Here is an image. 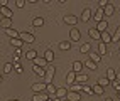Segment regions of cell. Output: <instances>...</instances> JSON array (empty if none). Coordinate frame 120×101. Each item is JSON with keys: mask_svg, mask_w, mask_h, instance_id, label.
Masks as SVG:
<instances>
[{"mask_svg": "<svg viewBox=\"0 0 120 101\" xmlns=\"http://www.w3.org/2000/svg\"><path fill=\"white\" fill-rule=\"evenodd\" d=\"M19 39H20L22 42H27V44H32V42L36 41V37L30 34V32H20V34H19Z\"/></svg>", "mask_w": 120, "mask_h": 101, "instance_id": "cell-1", "label": "cell"}, {"mask_svg": "<svg viewBox=\"0 0 120 101\" xmlns=\"http://www.w3.org/2000/svg\"><path fill=\"white\" fill-rule=\"evenodd\" d=\"M32 101H51V96H49V93H36Z\"/></svg>", "mask_w": 120, "mask_h": 101, "instance_id": "cell-2", "label": "cell"}, {"mask_svg": "<svg viewBox=\"0 0 120 101\" xmlns=\"http://www.w3.org/2000/svg\"><path fill=\"white\" fill-rule=\"evenodd\" d=\"M69 39H71L73 42H78L79 39H81V34H79V30H78L76 27H73V29L69 30Z\"/></svg>", "mask_w": 120, "mask_h": 101, "instance_id": "cell-3", "label": "cell"}, {"mask_svg": "<svg viewBox=\"0 0 120 101\" xmlns=\"http://www.w3.org/2000/svg\"><path fill=\"white\" fill-rule=\"evenodd\" d=\"M0 14L4 15V19H12L14 17V12L9 9V7H0Z\"/></svg>", "mask_w": 120, "mask_h": 101, "instance_id": "cell-4", "label": "cell"}, {"mask_svg": "<svg viewBox=\"0 0 120 101\" xmlns=\"http://www.w3.org/2000/svg\"><path fill=\"white\" fill-rule=\"evenodd\" d=\"M32 91H34V94H36V93H44L46 91V83H36V84H32Z\"/></svg>", "mask_w": 120, "mask_h": 101, "instance_id": "cell-5", "label": "cell"}, {"mask_svg": "<svg viewBox=\"0 0 120 101\" xmlns=\"http://www.w3.org/2000/svg\"><path fill=\"white\" fill-rule=\"evenodd\" d=\"M34 66H39V67H47V66H49V63H47V61L44 59V57H36L34 59Z\"/></svg>", "mask_w": 120, "mask_h": 101, "instance_id": "cell-6", "label": "cell"}, {"mask_svg": "<svg viewBox=\"0 0 120 101\" xmlns=\"http://www.w3.org/2000/svg\"><path fill=\"white\" fill-rule=\"evenodd\" d=\"M66 94H68V89L66 88H58V89H56V98H58V99H64L66 98Z\"/></svg>", "mask_w": 120, "mask_h": 101, "instance_id": "cell-7", "label": "cell"}, {"mask_svg": "<svg viewBox=\"0 0 120 101\" xmlns=\"http://www.w3.org/2000/svg\"><path fill=\"white\" fill-rule=\"evenodd\" d=\"M90 19H91V10H90V7H86V9H83V12H81V20L88 22Z\"/></svg>", "mask_w": 120, "mask_h": 101, "instance_id": "cell-8", "label": "cell"}, {"mask_svg": "<svg viewBox=\"0 0 120 101\" xmlns=\"http://www.w3.org/2000/svg\"><path fill=\"white\" fill-rule=\"evenodd\" d=\"M66 99H69V101H81V98H79V93H75V91H68Z\"/></svg>", "mask_w": 120, "mask_h": 101, "instance_id": "cell-9", "label": "cell"}, {"mask_svg": "<svg viewBox=\"0 0 120 101\" xmlns=\"http://www.w3.org/2000/svg\"><path fill=\"white\" fill-rule=\"evenodd\" d=\"M76 22H78V19H76V15H66L64 17V24H68V25H76Z\"/></svg>", "mask_w": 120, "mask_h": 101, "instance_id": "cell-10", "label": "cell"}, {"mask_svg": "<svg viewBox=\"0 0 120 101\" xmlns=\"http://www.w3.org/2000/svg\"><path fill=\"white\" fill-rule=\"evenodd\" d=\"M107 27H108V22H107V20H101V22H98V24H97V27H95V29L101 34V32H107Z\"/></svg>", "mask_w": 120, "mask_h": 101, "instance_id": "cell-11", "label": "cell"}, {"mask_svg": "<svg viewBox=\"0 0 120 101\" xmlns=\"http://www.w3.org/2000/svg\"><path fill=\"white\" fill-rule=\"evenodd\" d=\"M88 34H90V37H91V39H95V41H100V39H101V34H100L95 27L88 30Z\"/></svg>", "mask_w": 120, "mask_h": 101, "instance_id": "cell-12", "label": "cell"}, {"mask_svg": "<svg viewBox=\"0 0 120 101\" xmlns=\"http://www.w3.org/2000/svg\"><path fill=\"white\" fill-rule=\"evenodd\" d=\"M93 20H97V24L103 20V9H100V7H98V10L95 12V15H93Z\"/></svg>", "mask_w": 120, "mask_h": 101, "instance_id": "cell-13", "label": "cell"}, {"mask_svg": "<svg viewBox=\"0 0 120 101\" xmlns=\"http://www.w3.org/2000/svg\"><path fill=\"white\" fill-rule=\"evenodd\" d=\"M83 66H85V67H88V69H90V71H95L98 64H97V63H93L91 59H88V61H85V63H83Z\"/></svg>", "mask_w": 120, "mask_h": 101, "instance_id": "cell-14", "label": "cell"}, {"mask_svg": "<svg viewBox=\"0 0 120 101\" xmlns=\"http://www.w3.org/2000/svg\"><path fill=\"white\" fill-rule=\"evenodd\" d=\"M10 25H12V19H2V20H0V27H2V29H10Z\"/></svg>", "mask_w": 120, "mask_h": 101, "instance_id": "cell-15", "label": "cell"}, {"mask_svg": "<svg viewBox=\"0 0 120 101\" xmlns=\"http://www.w3.org/2000/svg\"><path fill=\"white\" fill-rule=\"evenodd\" d=\"M113 12H115V7L112 3H108L105 9H103V15H108V17H110V15H113Z\"/></svg>", "mask_w": 120, "mask_h": 101, "instance_id": "cell-16", "label": "cell"}, {"mask_svg": "<svg viewBox=\"0 0 120 101\" xmlns=\"http://www.w3.org/2000/svg\"><path fill=\"white\" fill-rule=\"evenodd\" d=\"M5 34L9 35L10 39H19V34H20V32H17V30H14V29L10 27V29H7V30H5Z\"/></svg>", "mask_w": 120, "mask_h": 101, "instance_id": "cell-17", "label": "cell"}, {"mask_svg": "<svg viewBox=\"0 0 120 101\" xmlns=\"http://www.w3.org/2000/svg\"><path fill=\"white\" fill-rule=\"evenodd\" d=\"M66 83H68V84H73V83H76V73H75V71L68 73V76H66Z\"/></svg>", "mask_w": 120, "mask_h": 101, "instance_id": "cell-18", "label": "cell"}, {"mask_svg": "<svg viewBox=\"0 0 120 101\" xmlns=\"http://www.w3.org/2000/svg\"><path fill=\"white\" fill-rule=\"evenodd\" d=\"M91 89H93V94H103V93H105V88H101L100 84H95V86H91Z\"/></svg>", "mask_w": 120, "mask_h": 101, "instance_id": "cell-19", "label": "cell"}, {"mask_svg": "<svg viewBox=\"0 0 120 101\" xmlns=\"http://www.w3.org/2000/svg\"><path fill=\"white\" fill-rule=\"evenodd\" d=\"M44 59H46V61H47V63H49V64H51V63H52V61H54V52H52V51H49V49H47V51L44 52Z\"/></svg>", "mask_w": 120, "mask_h": 101, "instance_id": "cell-20", "label": "cell"}, {"mask_svg": "<svg viewBox=\"0 0 120 101\" xmlns=\"http://www.w3.org/2000/svg\"><path fill=\"white\" fill-rule=\"evenodd\" d=\"M68 91H75V93H81V91H83V86H81V84H79V83H73V84H71V88H69Z\"/></svg>", "mask_w": 120, "mask_h": 101, "instance_id": "cell-21", "label": "cell"}, {"mask_svg": "<svg viewBox=\"0 0 120 101\" xmlns=\"http://www.w3.org/2000/svg\"><path fill=\"white\" fill-rule=\"evenodd\" d=\"M56 89H58V88H56V86H54L52 83H49V84H46V93H49L51 96H54V94H56Z\"/></svg>", "mask_w": 120, "mask_h": 101, "instance_id": "cell-22", "label": "cell"}, {"mask_svg": "<svg viewBox=\"0 0 120 101\" xmlns=\"http://www.w3.org/2000/svg\"><path fill=\"white\" fill-rule=\"evenodd\" d=\"M100 41H101L103 44L112 42V34H108V32H101V39H100Z\"/></svg>", "mask_w": 120, "mask_h": 101, "instance_id": "cell-23", "label": "cell"}, {"mask_svg": "<svg viewBox=\"0 0 120 101\" xmlns=\"http://www.w3.org/2000/svg\"><path fill=\"white\" fill-rule=\"evenodd\" d=\"M107 44H103L101 41H100V44H98V54H100V56H105V54H107Z\"/></svg>", "mask_w": 120, "mask_h": 101, "instance_id": "cell-24", "label": "cell"}, {"mask_svg": "<svg viewBox=\"0 0 120 101\" xmlns=\"http://www.w3.org/2000/svg\"><path fill=\"white\" fill-rule=\"evenodd\" d=\"M81 69H83V63H79V61H75V63H73V71L78 74V73H81Z\"/></svg>", "mask_w": 120, "mask_h": 101, "instance_id": "cell-25", "label": "cell"}, {"mask_svg": "<svg viewBox=\"0 0 120 101\" xmlns=\"http://www.w3.org/2000/svg\"><path fill=\"white\" fill-rule=\"evenodd\" d=\"M32 71L37 74V76H46V69L44 67H39V66H32Z\"/></svg>", "mask_w": 120, "mask_h": 101, "instance_id": "cell-26", "label": "cell"}, {"mask_svg": "<svg viewBox=\"0 0 120 101\" xmlns=\"http://www.w3.org/2000/svg\"><path fill=\"white\" fill-rule=\"evenodd\" d=\"M98 84H100L101 88H105V86H108V84H110V81H108L107 76H101V77H98Z\"/></svg>", "mask_w": 120, "mask_h": 101, "instance_id": "cell-27", "label": "cell"}, {"mask_svg": "<svg viewBox=\"0 0 120 101\" xmlns=\"http://www.w3.org/2000/svg\"><path fill=\"white\" fill-rule=\"evenodd\" d=\"M90 59L93 61V63H100V61H101V56H100V54L98 52H90Z\"/></svg>", "mask_w": 120, "mask_h": 101, "instance_id": "cell-28", "label": "cell"}, {"mask_svg": "<svg viewBox=\"0 0 120 101\" xmlns=\"http://www.w3.org/2000/svg\"><path fill=\"white\" fill-rule=\"evenodd\" d=\"M32 25H34V27H42V25H44V19H42V17H36V19L32 20Z\"/></svg>", "mask_w": 120, "mask_h": 101, "instance_id": "cell-29", "label": "cell"}, {"mask_svg": "<svg viewBox=\"0 0 120 101\" xmlns=\"http://www.w3.org/2000/svg\"><path fill=\"white\" fill-rule=\"evenodd\" d=\"M86 81H88V74H81V73L76 74V83H86Z\"/></svg>", "mask_w": 120, "mask_h": 101, "instance_id": "cell-30", "label": "cell"}, {"mask_svg": "<svg viewBox=\"0 0 120 101\" xmlns=\"http://www.w3.org/2000/svg\"><path fill=\"white\" fill-rule=\"evenodd\" d=\"M107 77H108V81H110V83L117 79V74H115L113 69H108V71H107Z\"/></svg>", "mask_w": 120, "mask_h": 101, "instance_id": "cell-31", "label": "cell"}, {"mask_svg": "<svg viewBox=\"0 0 120 101\" xmlns=\"http://www.w3.org/2000/svg\"><path fill=\"white\" fill-rule=\"evenodd\" d=\"M10 44L12 45H15V47H17V49H22V41H20V39H10Z\"/></svg>", "mask_w": 120, "mask_h": 101, "instance_id": "cell-32", "label": "cell"}, {"mask_svg": "<svg viewBox=\"0 0 120 101\" xmlns=\"http://www.w3.org/2000/svg\"><path fill=\"white\" fill-rule=\"evenodd\" d=\"M54 73H56V67H54L52 64H49V66L46 67V74H47V76H52V77H54Z\"/></svg>", "mask_w": 120, "mask_h": 101, "instance_id": "cell-33", "label": "cell"}, {"mask_svg": "<svg viewBox=\"0 0 120 101\" xmlns=\"http://www.w3.org/2000/svg\"><path fill=\"white\" fill-rule=\"evenodd\" d=\"M120 41V25L117 27V30H115V34L112 35V42H118Z\"/></svg>", "mask_w": 120, "mask_h": 101, "instance_id": "cell-34", "label": "cell"}, {"mask_svg": "<svg viewBox=\"0 0 120 101\" xmlns=\"http://www.w3.org/2000/svg\"><path fill=\"white\" fill-rule=\"evenodd\" d=\"M69 47H71V44H69L68 41H63V42H59V49H61V51H68Z\"/></svg>", "mask_w": 120, "mask_h": 101, "instance_id": "cell-35", "label": "cell"}, {"mask_svg": "<svg viewBox=\"0 0 120 101\" xmlns=\"http://www.w3.org/2000/svg\"><path fill=\"white\" fill-rule=\"evenodd\" d=\"M26 57H27L29 61H34V59L37 57V52H36V51H27V54H26Z\"/></svg>", "mask_w": 120, "mask_h": 101, "instance_id": "cell-36", "label": "cell"}, {"mask_svg": "<svg viewBox=\"0 0 120 101\" xmlns=\"http://www.w3.org/2000/svg\"><path fill=\"white\" fill-rule=\"evenodd\" d=\"M90 47H91L90 44H83L81 47H79V52H81V54H86V52H90Z\"/></svg>", "mask_w": 120, "mask_h": 101, "instance_id": "cell-37", "label": "cell"}, {"mask_svg": "<svg viewBox=\"0 0 120 101\" xmlns=\"http://www.w3.org/2000/svg\"><path fill=\"white\" fill-rule=\"evenodd\" d=\"M12 67H14V66H12L10 63H5V64H4V73H5V74H9V73L12 71Z\"/></svg>", "mask_w": 120, "mask_h": 101, "instance_id": "cell-38", "label": "cell"}, {"mask_svg": "<svg viewBox=\"0 0 120 101\" xmlns=\"http://www.w3.org/2000/svg\"><path fill=\"white\" fill-rule=\"evenodd\" d=\"M14 67H15V71H17V73H20V74L24 73V69H22V66L19 63H14Z\"/></svg>", "mask_w": 120, "mask_h": 101, "instance_id": "cell-39", "label": "cell"}, {"mask_svg": "<svg viewBox=\"0 0 120 101\" xmlns=\"http://www.w3.org/2000/svg\"><path fill=\"white\" fill-rule=\"evenodd\" d=\"M108 3H110L108 0H100V2H98V5H100V9H105V7H107Z\"/></svg>", "mask_w": 120, "mask_h": 101, "instance_id": "cell-40", "label": "cell"}, {"mask_svg": "<svg viewBox=\"0 0 120 101\" xmlns=\"http://www.w3.org/2000/svg\"><path fill=\"white\" fill-rule=\"evenodd\" d=\"M83 91L86 93V94H93V89H91V86H83Z\"/></svg>", "mask_w": 120, "mask_h": 101, "instance_id": "cell-41", "label": "cell"}, {"mask_svg": "<svg viewBox=\"0 0 120 101\" xmlns=\"http://www.w3.org/2000/svg\"><path fill=\"white\" fill-rule=\"evenodd\" d=\"M15 5H17L19 9H22V7L26 5V0H15Z\"/></svg>", "mask_w": 120, "mask_h": 101, "instance_id": "cell-42", "label": "cell"}, {"mask_svg": "<svg viewBox=\"0 0 120 101\" xmlns=\"http://www.w3.org/2000/svg\"><path fill=\"white\" fill-rule=\"evenodd\" d=\"M112 83H113V88H115L117 91H120V81H117V79H115V81H112Z\"/></svg>", "mask_w": 120, "mask_h": 101, "instance_id": "cell-43", "label": "cell"}, {"mask_svg": "<svg viewBox=\"0 0 120 101\" xmlns=\"http://www.w3.org/2000/svg\"><path fill=\"white\" fill-rule=\"evenodd\" d=\"M0 5H2V7H7V5H9V0H0Z\"/></svg>", "mask_w": 120, "mask_h": 101, "instance_id": "cell-44", "label": "cell"}, {"mask_svg": "<svg viewBox=\"0 0 120 101\" xmlns=\"http://www.w3.org/2000/svg\"><path fill=\"white\" fill-rule=\"evenodd\" d=\"M20 54H22V49H17V51H15V56H17V57L20 56Z\"/></svg>", "mask_w": 120, "mask_h": 101, "instance_id": "cell-45", "label": "cell"}, {"mask_svg": "<svg viewBox=\"0 0 120 101\" xmlns=\"http://www.w3.org/2000/svg\"><path fill=\"white\" fill-rule=\"evenodd\" d=\"M117 81H120V73H118V74H117Z\"/></svg>", "mask_w": 120, "mask_h": 101, "instance_id": "cell-46", "label": "cell"}, {"mask_svg": "<svg viewBox=\"0 0 120 101\" xmlns=\"http://www.w3.org/2000/svg\"><path fill=\"white\" fill-rule=\"evenodd\" d=\"M51 101H61V99H58V98H54V99H51Z\"/></svg>", "mask_w": 120, "mask_h": 101, "instance_id": "cell-47", "label": "cell"}, {"mask_svg": "<svg viewBox=\"0 0 120 101\" xmlns=\"http://www.w3.org/2000/svg\"><path fill=\"white\" fill-rule=\"evenodd\" d=\"M105 101H113V99H112V98H107V99H105Z\"/></svg>", "mask_w": 120, "mask_h": 101, "instance_id": "cell-48", "label": "cell"}, {"mask_svg": "<svg viewBox=\"0 0 120 101\" xmlns=\"http://www.w3.org/2000/svg\"><path fill=\"white\" fill-rule=\"evenodd\" d=\"M2 81H4V77H2V76H0V83H2Z\"/></svg>", "mask_w": 120, "mask_h": 101, "instance_id": "cell-49", "label": "cell"}, {"mask_svg": "<svg viewBox=\"0 0 120 101\" xmlns=\"http://www.w3.org/2000/svg\"><path fill=\"white\" fill-rule=\"evenodd\" d=\"M61 101H69V99H66V98H64V99H61Z\"/></svg>", "mask_w": 120, "mask_h": 101, "instance_id": "cell-50", "label": "cell"}, {"mask_svg": "<svg viewBox=\"0 0 120 101\" xmlns=\"http://www.w3.org/2000/svg\"><path fill=\"white\" fill-rule=\"evenodd\" d=\"M9 101H19V99H9Z\"/></svg>", "mask_w": 120, "mask_h": 101, "instance_id": "cell-51", "label": "cell"}]
</instances>
